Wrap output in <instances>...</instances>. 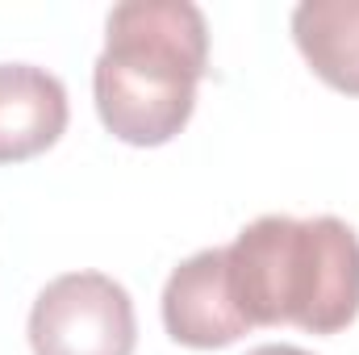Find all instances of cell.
Listing matches in <instances>:
<instances>
[{
    "label": "cell",
    "instance_id": "8992f818",
    "mask_svg": "<svg viewBox=\"0 0 359 355\" xmlns=\"http://www.w3.org/2000/svg\"><path fill=\"white\" fill-rule=\"evenodd\" d=\"M292 42L322 84L359 96V0H301Z\"/></svg>",
    "mask_w": 359,
    "mask_h": 355
},
{
    "label": "cell",
    "instance_id": "7a4b0ae2",
    "mask_svg": "<svg viewBox=\"0 0 359 355\" xmlns=\"http://www.w3.org/2000/svg\"><path fill=\"white\" fill-rule=\"evenodd\" d=\"M226 276L247 326L339 335L359 318V234L343 217L264 213L226 247Z\"/></svg>",
    "mask_w": 359,
    "mask_h": 355
},
{
    "label": "cell",
    "instance_id": "3957f363",
    "mask_svg": "<svg viewBox=\"0 0 359 355\" xmlns=\"http://www.w3.org/2000/svg\"><path fill=\"white\" fill-rule=\"evenodd\" d=\"M138 318L121 280L104 272L55 276L29 309L34 355H134Z\"/></svg>",
    "mask_w": 359,
    "mask_h": 355
},
{
    "label": "cell",
    "instance_id": "5b68a950",
    "mask_svg": "<svg viewBox=\"0 0 359 355\" xmlns=\"http://www.w3.org/2000/svg\"><path fill=\"white\" fill-rule=\"evenodd\" d=\"M67 130V88L34 63H0V163L50 151Z\"/></svg>",
    "mask_w": 359,
    "mask_h": 355
},
{
    "label": "cell",
    "instance_id": "6da1fadb",
    "mask_svg": "<svg viewBox=\"0 0 359 355\" xmlns=\"http://www.w3.org/2000/svg\"><path fill=\"white\" fill-rule=\"evenodd\" d=\"M209 72V21L192 0H126L104 21L92 96L104 130L130 147H163L188 126Z\"/></svg>",
    "mask_w": 359,
    "mask_h": 355
},
{
    "label": "cell",
    "instance_id": "52a82bcc",
    "mask_svg": "<svg viewBox=\"0 0 359 355\" xmlns=\"http://www.w3.org/2000/svg\"><path fill=\"white\" fill-rule=\"evenodd\" d=\"M247 355H313V351L292 347V343H264V347H255V351H247Z\"/></svg>",
    "mask_w": 359,
    "mask_h": 355
},
{
    "label": "cell",
    "instance_id": "277c9868",
    "mask_svg": "<svg viewBox=\"0 0 359 355\" xmlns=\"http://www.w3.org/2000/svg\"><path fill=\"white\" fill-rule=\"evenodd\" d=\"M163 326L168 335L196 347V351H217L251 335L247 318L234 305L230 276H226V247H205L172 267L163 284Z\"/></svg>",
    "mask_w": 359,
    "mask_h": 355
}]
</instances>
